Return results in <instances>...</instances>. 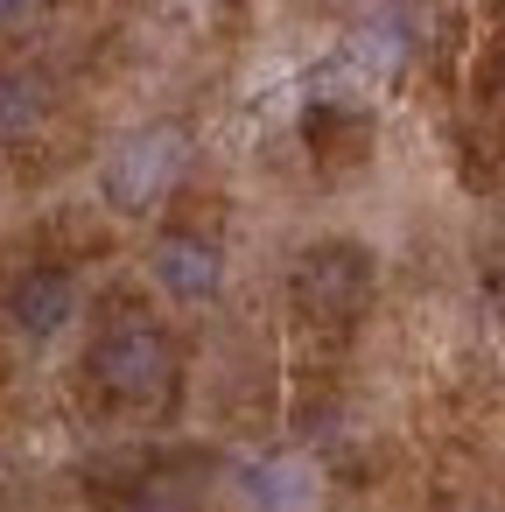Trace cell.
<instances>
[{
	"label": "cell",
	"instance_id": "8",
	"mask_svg": "<svg viewBox=\"0 0 505 512\" xmlns=\"http://www.w3.org/2000/svg\"><path fill=\"white\" fill-rule=\"evenodd\" d=\"M29 8H36V0H0V22H22Z\"/></svg>",
	"mask_w": 505,
	"mask_h": 512
},
{
	"label": "cell",
	"instance_id": "5",
	"mask_svg": "<svg viewBox=\"0 0 505 512\" xmlns=\"http://www.w3.org/2000/svg\"><path fill=\"white\" fill-rule=\"evenodd\" d=\"M0 309H8V323H15L22 337H57V330L78 316V281H71L64 267L36 260V267H22V274L8 281Z\"/></svg>",
	"mask_w": 505,
	"mask_h": 512
},
{
	"label": "cell",
	"instance_id": "3",
	"mask_svg": "<svg viewBox=\"0 0 505 512\" xmlns=\"http://www.w3.org/2000/svg\"><path fill=\"white\" fill-rule=\"evenodd\" d=\"M183 155H190V148H183L176 127H141V134H127V141L106 155L99 183H106V197H113L120 211H155V204L176 190Z\"/></svg>",
	"mask_w": 505,
	"mask_h": 512
},
{
	"label": "cell",
	"instance_id": "6",
	"mask_svg": "<svg viewBox=\"0 0 505 512\" xmlns=\"http://www.w3.org/2000/svg\"><path fill=\"white\" fill-rule=\"evenodd\" d=\"M43 120V85L22 71H0V141H22Z\"/></svg>",
	"mask_w": 505,
	"mask_h": 512
},
{
	"label": "cell",
	"instance_id": "1",
	"mask_svg": "<svg viewBox=\"0 0 505 512\" xmlns=\"http://www.w3.org/2000/svg\"><path fill=\"white\" fill-rule=\"evenodd\" d=\"M92 379H99V393L106 400H120V407H169V393H176V344H169V330H155L148 316H120V323H106L99 337H92Z\"/></svg>",
	"mask_w": 505,
	"mask_h": 512
},
{
	"label": "cell",
	"instance_id": "7",
	"mask_svg": "<svg viewBox=\"0 0 505 512\" xmlns=\"http://www.w3.org/2000/svg\"><path fill=\"white\" fill-rule=\"evenodd\" d=\"M127 512H190V498H183L176 477H141L134 498H127Z\"/></svg>",
	"mask_w": 505,
	"mask_h": 512
},
{
	"label": "cell",
	"instance_id": "4",
	"mask_svg": "<svg viewBox=\"0 0 505 512\" xmlns=\"http://www.w3.org/2000/svg\"><path fill=\"white\" fill-rule=\"evenodd\" d=\"M148 274L176 295V302H211L218 288H225V253H218V239H204V232H162L155 246H148Z\"/></svg>",
	"mask_w": 505,
	"mask_h": 512
},
{
	"label": "cell",
	"instance_id": "2",
	"mask_svg": "<svg viewBox=\"0 0 505 512\" xmlns=\"http://www.w3.org/2000/svg\"><path fill=\"white\" fill-rule=\"evenodd\" d=\"M372 253L365 246H351V239H323V246H309L302 260H295V274H288V295H295V309L309 316V323H358L365 309H372Z\"/></svg>",
	"mask_w": 505,
	"mask_h": 512
}]
</instances>
